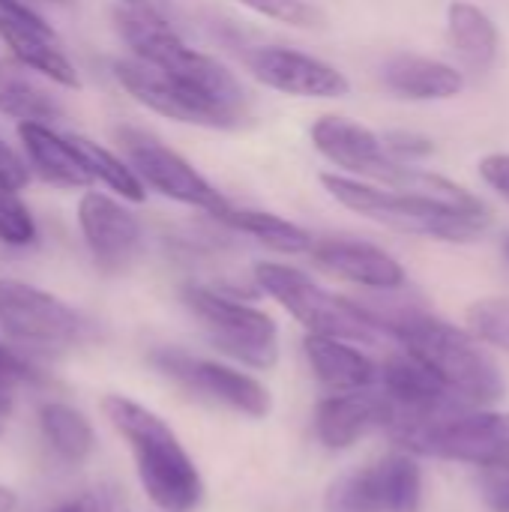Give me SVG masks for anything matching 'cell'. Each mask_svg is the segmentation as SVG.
<instances>
[{
    "mask_svg": "<svg viewBox=\"0 0 509 512\" xmlns=\"http://www.w3.org/2000/svg\"><path fill=\"white\" fill-rule=\"evenodd\" d=\"M246 69L264 87L300 99H342L351 81L333 63L285 45H258L246 54Z\"/></svg>",
    "mask_w": 509,
    "mask_h": 512,
    "instance_id": "5bb4252c",
    "label": "cell"
},
{
    "mask_svg": "<svg viewBox=\"0 0 509 512\" xmlns=\"http://www.w3.org/2000/svg\"><path fill=\"white\" fill-rule=\"evenodd\" d=\"M30 183V165L0 138V189L21 192Z\"/></svg>",
    "mask_w": 509,
    "mask_h": 512,
    "instance_id": "e575fe53",
    "label": "cell"
},
{
    "mask_svg": "<svg viewBox=\"0 0 509 512\" xmlns=\"http://www.w3.org/2000/svg\"><path fill=\"white\" fill-rule=\"evenodd\" d=\"M0 15H12V18H21L33 27H42V30H54L27 0H0Z\"/></svg>",
    "mask_w": 509,
    "mask_h": 512,
    "instance_id": "8d00e7d4",
    "label": "cell"
},
{
    "mask_svg": "<svg viewBox=\"0 0 509 512\" xmlns=\"http://www.w3.org/2000/svg\"><path fill=\"white\" fill-rule=\"evenodd\" d=\"M0 243L12 249L36 243V219L30 207L18 198V192L6 189H0Z\"/></svg>",
    "mask_w": 509,
    "mask_h": 512,
    "instance_id": "83f0119b",
    "label": "cell"
},
{
    "mask_svg": "<svg viewBox=\"0 0 509 512\" xmlns=\"http://www.w3.org/2000/svg\"><path fill=\"white\" fill-rule=\"evenodd\" d=\"M30 375L33 372H30V366L21 357H15L9 348H0V432H3V426L9 420V411H12V390H15V384L27 381Z\"/></svg>",
    "mask_w": 509,
    "mask_h": 512,
    "instance_id": "1f68e13d",
    "label": "cell"
},
{
    "mask_svg": "<svg viewBox=\"0 0 509 512\" xmlns=\"http://www.w3.org/2000/svg\"><path fill=\"white\" fill-rule=\"evenodd\" d=\"M183 303L201 321L207 339L228 357L252 369H273L279 360V327L276 321L237 297L222 291L189 285Z\"/></svg>",
    "mask_w": 509,
    "mask_h": 512,
    "instance_id": "52a82bcc",
    "label": "cell"
},
{
    "mask_svg": "<svg viewBox=\"0 0 509 512\" xmlns=\"http://www.w3.org/2000/svg\"><path fill=\"white\" fill-rule=\"evenodd\" d=\"M0 327L21 345L60 351L81 339L84 321L54 294L18 279H0Z\"/></svg>",
    "mask_w": 509,
    "mask_h": 512,
    "instance_id": "7c38bea8",
    "label": "cell"
},
{
    "mask_svg": "<svg viewBox=\"0 0 509 512\" xmlns=\"http://www.w3.org/2000/svg\"><path fill=\"white\" fill-rule=\"evenodd\" d=\"M219 222L234 228V231H243V234L255 237L258 243H264L267 249L282 252V255H303V252H309L315 246V237L306 228H300L297 222H291L285 216L267 213V210L228 207L219 216Z\"/></svg>",
    "mask_w": 509,
    "mask_h": 512,
    "instance_id": "d4e9b609",
    "label": "cell"
},
{
    "mask_svg": "<svg viewBox=\"0 0 509 512\" xmlns=\"http://www.w3.org/2000/svg\"><path fill=\"white\" fill-rule=\"evenodd\" d=\"M120 3H126V6H153V3H147V0H120Z\"/></svg>",
    "mask_w": 509,
    "mask_h": 512,
    "instance_id": "f35d334b",
    "label": "cell"
},
{
    "mask_svg": "<svg viewBox=\"0 0 509 512\" xmlns=\"http://www.w3.org/2000/svg\"><path fill=\"white\" fill-rule=\"evenodd\" d=\"M0 39L12 51V60L21 63L24 69L36 72L39 78H45L51 84H60L66 90L81 87L78 69L60 51L54 30H42V27H33V24H27L21 18L0 15Z\"/></svg>",
    "mask_w": 509,
    "mask_h": 512,
    "instance_id": "d6986e66",
    "label": "cell"
},
{
    "mask_svg": "<svg viewBox=\"0 0 509 512\" xmlns=\"http://www.w3.org/2000/svg\"><path fill=\"white\" fill-rule=\"evenodd\" d=\"M54 512H129L126 507V498L117 486H96V489H87L84 495L72 498L69 504L57 507Z\"/></svg>",
    "mask_w": 509,
    "mask_h": 512,
    "instance_id": "4dcf8cb0",
    "label": "cell"
},
{
    "mask_svg": "<svg viewBox=\"0 0 509 512\" xmlns=\"http://www.w3.org/2000/svg\"><path fill=\"white\" fill-rule=\"evenodd\" d=\"M117 138H120V147L126 153L129 168L153 192H159V195H165V198H171L177 204L204 210L213 219H219L231 207L228 198L210 180H204L180 153H174L156 135L126 126V129L117 132Z\"/></svg>",
    "mask_w": 509,
    "mask_h": 512,
    "instance_id": "30bf717a",
    "label": "cell"
},
{
    "mask_svg": "<svg viewBox=\"0 0 509 512\" xmlns=\"http://www.w3.org/2000/svg\"><path fill=\"white\" fill-rule=\"evenodd\" d=\"M153 363L159 366V372L171 375L174 381L186 384L189 390L201 393V396H210L246 417H267L270 408H273V399H270V390L255 381L252 375L246 372H237L225 363H216V360H201V357H192V354H183L177 348H162L153 354Z\"/></svg>",
    "mask_w": 509,
    "mask_h": 512,
    "instance_id": "4fadbf2b",
    "label": "cell"
},
{
    "mask_svg": "<svg viewBox=\"0 0 509 512\" xmlns=\"http://www.w3.org/2000/svg\"><path fill=\"white\" fill-rule=\"evenodd\" d=\"M378 384L381 393L390 399V405L396 411H447V408H468L465 402H459L450 387L432 372L426 369L417 357H411L408 351L399 357H390L381 369H378Z\"/></svg>",
    "mask_w": 509,
    "mask_h": 512,
    "instance_id": "ac0fdd59",
    "label": "cell"
},
{
    "mask_svg": "<svg viewBox=\"0 0 509 512\" xmlns=\"http://www.w3.org/2000/svg\"><path fill=\"white\" fill-rule=\"evenodd\" d=\"M378 324L384 333H393L411 357L432 369L468 408H489L504 399L507 384L471 333L426 312H402L396 318H378Z\"/></svg>",
    "mask_w": 509,
    "mask_h": 512,
    "instance_id": "7a4b0ae2",
    "label": "cell"
},
{
    "mask_svg": "<svg viewBox=\"0 0 509 512\" xmlns=\"http://www.w3.org/2000/svg\"><path fill=\"white\" fill-rule=\"evenodd\" d=\"M78 225L99 267L123 270L141 246V222L105 192H84L78 201Z\"/></svg>",
    "mask_w": 509,
    "mask_h": 512,
    "instance_id": "9a60e30c",
    "label": "cell"
},
{
    "mask_svg": "<svg viewBox=\"0 0 509 512\" xmlns=\"http://www.w3.org/2000/svg\"><path fill=\"white\" fill-rule=\"evenodd\" d=\"M468 324L480 339L509 351V297H486L474 303L468 309Z\"/></svg>",
    "mask_w": 509,
    "mask_h": 512,
    "instance_id": "f1b7e54d",
    "label": "cell"
},
{
    "mask_svg": "<svg viewBox=\"0 0 509 512\" xmlns=\"http://www.w3.org/2000/svg\"><path fill=\"white\" fill-rule=\"evenodd\" d=\"M312 258L321 270L375 291H396L405 285V267L381 246L363 240H318Z\"/></svg>",
    "mask_w": 509,
    "mask_h": 512,
    "instance_id": "e0dca14e",
    "label": "cell"
},
{
    "mask_svg": "<svg viewBox=\"0 0 509 512\" xmlns=\"http://www.w3.org/2000/svg\"><path fill=\"white\" fill-rule=\"evenodd\" d=\"M447 30L453 48L471 69H492L501 54V30L486 9L471 0H453L447 9Z\"/></svg>",
    "mask_w": 509,
    "mask_h": 512,
    "instance_id": "cb8c5ba5",
    "label": "cell"
},
{
    "mask_svg": "<svg viewBox=\"0 0 509 512\" xmlns=\"http://www.w3.org/2000/svg\"><path fill=\"white\" fill-rule=\"evenodd\" d=\"M102 414L129 441L138 483L159 510L192 512L201 504L204 480L159 414L126 396H105Z\"/></svg>",
    "mask_w": 509,
    "mask_h": 512,
    "instance_id": "6da1fadb",
    "label": "cell"
},
{
    "mask_svg": "<svg viewBox=\"0 0 509 512\" xmlns=\"http://www.w3.org/2000/svg\"><path fill=\"white\" fill-rule=\"evenodd\" d=\"M303 351L315 378L336 393L369 390L378 384V366L345 339L309 333L303 342Z\"/></svg>",
    "mask_w": 509,
    "mask_h": 512,
    "instance_id": "7402d4cb",
    "label": "cell"
},
{
    "mask_svg": "<svg viewBox=\"0 0 509 512\" xmlns=\"http://www.w3.org/2000/svg\"><path fill=\"white\" fill-rule=\"evenodd\" d=\"M51 3H66V0H51Z\"/></svg>",
    "mask_w": 509,
    "mask_h": 512,
    "instance_id": "60d3db41",
    "label": "cell"
},
{
    "mask_svg": "<svg viewBox=\"0 0 509 512\" xmlns=\"http://www.w3.org/2000/svg\"><path fill=\"white\" fill-rule=\"evenodd\" d=\"M321 186L345 210L360 213L399 234L432 237L444 243H468V240H477L489 228L486 207L465 210V207L438 201L432 195L381 189L348 174H321Z\"/></svg>",
    "mask_w": 509,
    "mask_h": 512,
    "instance_id": "3957f363",
    "label": "cell"
},
{
    "mask_svg": "<svg viewBox=\"0 0 509 512\" xmlns=\"http://www.w3.org/2000/svg\"><path fill=\"white\" fill-rule=\"evenodd\" d=\"M0 114L18 123H42L57 126L63 120L60 99L39 81L36 72L21 63L0 60Z\"/></svg>",
    "mask_w": 509,
    "mask_h": 512,
    "instance_id": "603a6c76",
    "label": "cell"
},
{
    "mask_svg": "<svg viewBox=\"0 0 509 512\" xmlns=\"http://www.w3.org/2000/svg\"><path fill=\"white\" fill-rule=\"evenodd\" d=\"M390 438L417 456L465 462L492 468L509 462V414L483 408H447V411H396L387 426Z\"/></svg>",
    "mask_w": 509,
    "mask_h": 512,
    "instance_id": "5b68a950",
    "label": "cell"
},
{
    "mask_svg": "<svg viewBox=\"0 0 509 512\" xmlns=\"http://www.w3.org/2000/svg\"><path fill=\"white\" fill-rule=\"evenodd\" d=\"M39 429H42L45 441L51 444V450L60 459L75 462V465L84 462L96 447V435H93L90 420L63 402H45L39 408Z\"/></svg>",
    "mask_w": 509,
    "mask_h": 512,
    "instance_id": "484cf974",
    "label": "cell"
},
{
    "mask_svg": "<svg viewBox=\"0 0 509 512\" xmlns=\"http://www.w3.org/2000/svg\"><path fill=\"white\" fill-rule=\"evenodd\" d=\"M423 474L405 453L336 477L324 492V512H420Z\"/></svg>",
    "mask_w": 509,
    "mask_h": 512,
    "instance_id": "9c48e42d",
    "label": "cell"
},
{
    "mask_svg": "<svg viewBox=\"0 0 509 512\" xmlns=\"http://www.w3.org/2000/svg\"><path fill=\"white\" fill-rule=\"evenodd\" d=\"M111 75L138 105H144L168 120H177L186 126H204V129H237L246 123L243 114H234V111L204 99L201 93L180 84L177 78H171L162 69L147 66L135 57L114 60Z\"/></svg>",
    "mask_w": 509,
    "mask_h": 512,
    "instance_id": "8fae6325",
    "label": "cell"
},
{
    "mask_svg": "<svg viewBox=\"0 0 509 512\" xmlns=\"http://www.w3.org/2000/svg\"><path fill=\"white\" fill-rule=\"evenodd\" d=\"M312 144L315 150L333 162L336 168L348 171L357 180H375L390 189L402 192H420L426 189L429 171L411 168L405 162H396L381 135H375L369 126L339 117V114H324L312 123Z\"/></svg>",
    "mask_w": 509,
    "mask_h": 512,
    "instance_id": "ba28073f",
    "label": "cell"
},
{
    "mask_svg": "<svg viewBox=\"0 0 509 512\" xmlns=\"http://www.w3.org/2000/svg\"><path fill=\"white\" fill-rule=\"evenodd\" d=\"M504 255H507V258H509V240H507V243H504Z\"/></svg>",
    "mask_w": 509,
    "mask_h": 512,
    "instance_id": "ab89813d",
    "label": "cell"
},
{
    "mask_svg": "<svg viewBox=\"0 0 509 512\" xmlns=\"http://www.w3.org/2000/svg\"><path fill=\"white\" fill-rule=\"evenodd\" d=\"M483 183L495 189L504 201H509V153H489L477 165Z\"/></svg>",
    "mask_w": 509,
    "mask_h": 512,
    "instance_id": "d590c367",
    "label": "cell"
},
{
    "mask_svg": "<svg viewBox=\"0 0 509 512\" xmlns=\"http://www.w3.org/2000/svg\"><path fill=\"white\" fill-rule=\"evenodd\" d=\"M393 414V405L384 393L351 390L324 399L315 411V432L318 441L330 450H348L372 429H384Z\"/></svg>",
    "mask_w": 509,
    "mask_h": 512,
    "instance_id": "2e32d148",
    "label": "cell"
},
{
    "mask_svg": "<svg viewBox=\"0 0 509 512\" xmlns=\"http://www.w3.org/2000/svg\"><path fill=\"white\" fill-rule=\"evenodd\" d=\"M480 492L492 512H509V462L483 468L480 474Z\"/></svg>",
    "mask_w": 509,
    "mask_h": 512,
    "instance_id": "836d02e7",
    "label": "cell"
},
{
    "mask_svg": "<svg viewBox=\"0 0 509 512\" xmlns=\"http://www.w3.org/2000/svg\"><path fill=\"white\" fill-rule=\"evenodd\" d=\"M237 3L252 9L261 18H270V21H279V24H291V27H303V30H312V27L324 24L321 9L312 6L309 0H237Z\"/></svg>",
    "mask_w": 509,
    "mask_h": 512,
    "instance_id": "f546056e",
    "label": "cell"
},
{
    "mask_svg": "<svg viewBox=\"0 0 509 512\" xmlns=\"http://www.w3.org/2000/svg\"><path fill=\"white\" fill-rule=\"evenodd\" d=\"M18 141L27 153V165L60 189H87L93 177L87 174L81 156L69 144L66 135H60L54 126L42 123H18Z\"/></svg>",
    "mask_w": 509,
    "mask_h": 512,
    "instance_id": "44dd1931",
    "label": "cell"
},
{
    "mask_svg": "<svg viewBox=\"0 0 509 512\" xmlns=\"http://www.w3.org/2000/svg\"><path fill=\"white\" fill-rule=\"evenodd\" d=\"M114 21H117V30L135 60L156 66L165 75L177 78L180 84H186L189 90L201 93L204 99H210L234 114L249 117V99H246V90L237 81V75L216 57L189 48L180 39V33H174L171 24L159 15L156 6H126L123 3L114 12Z\"/></svg>",
    "mask_w": 509,
    "mask_h": 512,
    "instance_id": "277c9868",
    "label": "cell"
},
{
    "mask_svg": "<svg viewBox=\"0 0 509 512\" xmlns=\"http://www.w3.org/2000/svg\"><path fill=\"white\" fill-rule=\"evenodd\" d=\"M384 84L408 102H441L465 90V75L435 57L396 54L384 63Z\"/></svg>",
    "mask_w": 509,
    "mask_h": 512,
    "instance_id": "ffe728a7",
    "label": "cell"
},
{
    "mask_svg": "<svg viewBox=\"0 0 509 512\" xmlns=\"http://www.w3.org/2000/svg\"><path fill=\"white\" fill-rule=\"evenodd\" d=\"M18 507V498L9 486H0V512H15Z\"/></svg>",
    "mask_w": 509,
    "mask_h": 512,
    "instance_id": "74e56055",
    "label": "cell"
},
{
    "mask_svg": "<svg viewBox=\"0 0 509 512\" xmlns=\"http://www.w3.org/2000/svg\"><path fill=\"white\" fill-rule=\"evenodd\" d=\"M66 138L75 147V153L81 156V162H84L87 174L93 177V183L108 186L111 192H117L123 201H132V204H141L147 198V186L138 180V174L129 168L126 159H120L108 147L90 141L87 135H66Z\"/></svg>",
    "mask_w": 509,
    "mask_h": 512,
    "instance_id": "4316f807",
    "label": "cell"
},
{
    "mask_svg": "<svg viewBox=\"0 0 509 512\" xmlns=\"http://www.w3.org/2000/svg\"><path fill=\"white\" fill-rule=\"evenodd\" d=\"M381 141H384L387 153L396 162H405V165L435 153V144L429 138H423V135H414V132H387V135H381Z\"/></svg>",
    "mask_w": 509,
    "mask_h": 512,
    "instance_id": "d6a6232c",
    "label": "cell"
},
{
    "mask_svg": "<svg viewBox=\"0 0 509 512\" xmlns=\"http://www.w3.org/2000/svg\"><path fill=\"white\" fill-rule=\"evenodd\" d=\"M255 282L267 297H273L309 333L333 336V339H345V342H378L384 336L381 324L372 318L369 309L321 288L303 270H294L288 264L258 261Z\"/></svg>",
    "mask_w": 509,
    "mask_h": 512,
    "instance_id": "8992f818",
    "label": "cell"
}]
</instances>
